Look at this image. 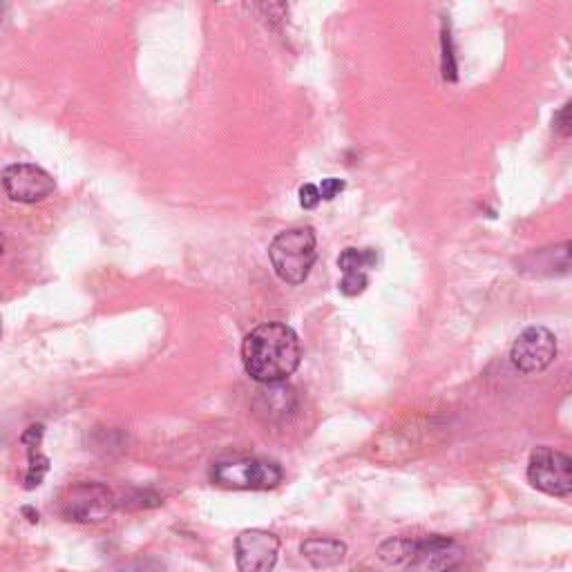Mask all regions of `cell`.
<instances>
[{
    "label": "cell",
    "instance_id": "obj_1",
    "mask_svg": "<svg viewBox=\"0 0 572 572\" xmlns=\"http://www.w3.org/2000/svg\"><path fill=\"white\" fill-rule=\"evenodd\" d=\"M300 338L289 324L264 322L255 327L242 345L246 374L262 385H280L300 367Z\"/></svg>",
    "mask_w": 572,
    "mask_h": 572
},
{
    "label": "cell",
    "instance_id": "obj_2",
    "mask_svg": "<svg viewBox=\"0 0 572 572\" xmlns=\"http://www.w3.org/2000/svg\"><path fill=\"white\" fill-rule=\"evenodd\" d=\"M316 231L311 226H298L282 231L269 246V257L278 278L286 284H302L309 278L318 260Z\"/></svg>",
    "mask_w": 572,
    "mask_h": 572
},
{
    "label": "cell",
    "instance_id": "obj_3",
    "mask_svg": "<svg viewBox=\"0 0 572 572\" xmlns=\"http://www.w3.org/2000/svg\"><path fill=\"white\" fill-rule=\"evenodd\" d=\"M282 467L264 459H231L219 461L211 479L219 488L228 490H273L282 481Z\"/></svg>",
    "mask_w": 572,
    "mask_h": 572
},
{
    "label": "cell",
    "instance_id": "obj_4",
    "mask_svg": "<svg viewBox=\"0 0 572 572\" xmlns=\"http://www.w3.org/2000/svg\"><path fill=\"white\" fill-rule=\"evenodd\" d=\"M528 481L543 494L566 499L572 492V459L555 447L541 445L530 454Z\"/></svg>",
    "mask_w": 572,
    "mask_h": 572
},
{
    "label": "cell",
    "instance_id": "obj_5",
    "mask_svg": "<svg viewBox=\"0 0 572 572\" xmlns=\"http://www.w3.org/2000/svg\"><path fill=\"white\" fill-rule=\"evenodd\" d=\"M117 508V497L114 492L103 483L94 481H81L74 483L72 488L65 492L61 512L65 519L76 523H99L106 521Z\"/></svg>",
    "mask_w": 572,
    "mask_h": 572
},
{
    "label": "cell",
    "instance_id": "obj_6",
    "mask_svg": "<svg viewBox=\"0 0 572 572\" xmlns=\"http://www.w3.org/2000/svg\"><path fill=\"white\" fill-rule=\"evenodd\" d=\"M557 358V338L546 327H528L514 340L510 360L523 374H539Z\"/></svg>",
    "mask_w": 572,
    "mask_h": 572
},
{
    "label": "cell",
    "instance_id": "obj_7",
    "mask_svg": "<svg viewBox=\"0 0 572 572\" xmlns=\"http://www.w3.org/2000/svg\"><path fill=\"white\" fill-rule=\"evenodd\" d=\"M0 184H3L7 197L18 204H38L56 190L54 177L34 164L7 166Z\"/></svg>",
    "mask_w": 572,
    "mask_h": 572
},
{
    "label": "cell",
    "instance_id": "obj_8",
    "mask_svg": "<svg viewBox=\"0 0 572 572\" xmlns=\"http://www.w3.org/2000/svg\"><path fill=\"white\" fill-rule=\"evenodd\" d=\"M280 537L269 530H244L235 539V561L240 572H271L278 564Z\"/></svg>",
    "mask_w": 572,
    "mask_h": 572
},
{
    "label": "cell",
    "instance_id": "obj_9",
    "mask_svg": "<svg viewBox=\"0 0 572 572\" xmlns=\"http://www.w3.org/2000/svg\"><path fill=\"white\" fill-rule=\"evenodd\" d=\"M463 548L450 537L418 539L414 557L409 559L405 572H450L463 561Z\"/></svg>",
    "mask_w": 572,
    "mask_h": 572
},
{
    "label": "cell",
    "instance_id": "obj_10",
    "mask_svg": "<svg viewBox=\"0 0 572 572\" xmlns=\"http://www.w3.org/2000/svg\"><path fill=\"white\" fill-rule=\"evenodd\" d=\"M378 264L376 249H345L338 257V266L342 271L340 291L347 298H354L369 286V271Z\"/></svg>",
    "mask_w": 572,
    "mask_h": 572
},
{
    "label": "cell",
    "instance_id": "obj_11",
    "mask_svg": "<svg viewBox=\"0 0 572 572\" xmlns=\"http://www.w3.org/2000/svg\"><path fill=\"white\" fill-rule=\"evenodd\" d=\"M302 557L316 570H329L345 561L347 546L340 539L331 537H311L300 546Z\"/></svg>",
    "mask_w": 572,
    "mask_h": 572
},
{
    "label": "cell",
    "instance_id": "obj_12",
    "mask_svg": "<svg viewBox=\"0 0 572 572\" xmlns=\"http://www.w3.org/2000/svg\"><path fill=\"white\" fill-rule=\"evenodd\" d=\"M416 546H418V539H412V537L387 539L383 546L378 548V557L380 561H385L387 566L405 568L409 564V559L414 557Z\"/></svg>",
    "mask_w": 572,
    "mask_h": 572
},
{
    "label": "cell",
    "instance_id": "obj_13",
    "mask_svg": "<svg viewBox=\"0 0 572 572\" xmlns=\"http://www.w3.org/2000/svg\"><path fill=\"white\" fill-rule=\"evenodd\" d=\"M27 454H30V467H27V474H25V488L34 490L43 483L45 474L50 472V459L38 450H27Z\"/></svg>",
    "mask_w": 572,
    "mask_h": 572
},
{
    "label": "cell",
    "instance_id": "obj_14",
    "mask_svg": "<svg viewBox=\"0 0 572 572\" xmlns=\"http://www.w3.org/2000/svg\"><path fill=\"white\" fill-rule=\"evenodd\" d=\"M110 572H164V568L150 559H135V561H128V564L112 568Z\"/></svg>",
    "mask_w": 572,
    "mask_h": 572
},
{
    "label": "cell",
    "instance_id": "obj_15",
    "mask_svg": "<svg viewBox=\"0 0 572 572\" xmlns=\"http://www.w3.org/2000/svg\"><path fill=\"white\" fill-rule=\"evenodd\" d=\"M347 188V184L342 179H336V177H327V179H322V184L318 186L320 190V197L324 199V202H331V199H336L342 190Z\"/></svg>",
    "mask_w": 572,
    "mask_h": 572
},
{
    "label": "cell",
    "instance_id": "obj_16",
    "mask_svg": "<svg viewBox=\"0 0 572 572\" xmlns=\"http://www.w3.org/2000/svg\"><path fill=\"white\" fill-rule=\"evenodd\" d=\"M320 202H322V197H320V190H318L316 184L300 186V206L302 208H307V211H311V208H316Z\"/></svg>",
    "mask_w": 572,
    "mask_h": 572
},
{
    "label": "cell",
    "instance_id": "obj_17",
    "mask_svg": "<svg viewBox=\"0 0 572 572\" xmlns=\"http://www.w3.org/2000/svg\"><path fill=\"white\" fill-rule=\"evenodd\" d=\"M552 123H555V130L559 132L561 137H570V132H572V128H570V101L561 106V110L555 114V121Z\"/></svg>",
    "mask_w": 572,
    "mask_h": 572
},
{
    "label": "cell",
    "instance_id": "obj_18",
    "mask_svg": "<svg viewBox=\"0 0 572 572\" xmlns=\"http://www.w3.org/2000/svg\"><path fill=\"white\" fill-rule=\"evenodd\" d=\"M41 441H43V425L27 427L21 436V443L27 447V450H38Z\"/></svg>",
    "mask_w": 572,
    "mask_h": 572
},
{
    "label": "cell",
    "instance_id": "obj_19",
    "mask_svg": "<svg viewBox=\"0 0 572 572\" xmlns=\"http://www.w3.org/2000/svg\"><path fill=\"white\" fill-rule=\"evenodd\" d=\"M23 514H27V517H30L32 523H38V512H34L32 508H23Z\"/></svg>",
    "mask_w": 572,
    "mask_h": 572
},
{
    "label": "cell",
    "instance_id": "obj_20",
    "mask_svg": "<svg viewBox=\"0 0 572 572\" xmlns=\"http://www.w3.org/2000/svg\"><path fill=\"white\" fill-rule=\"evenodd\" d=\"M3 253H5V235L0 233V257H3Z\"/></svg>",
    "mask_w": 572,
    "mask_h": 572
},
{
    "label": "cell",
    "instance_id": "obj_21",
    "mask_svg": "<svg viewBox=\"0 0 572 572\" xmlns=\"http://www.w3.org/2000/svg\"><path fill=\"white\" fill-rule=\"evenodd\" d=\"M0 21H3V9H0Z\"/></svg>",
    "mask_w": 572,
    "mask_h": 572
},
{
    "label": "cell",
    "instance_id": "obj_22",
    "mask_svg": "<svg viewBox=\"0 0 572 572\" xmlns=\"http://www.w3.org/2000/svg\"><path fill=\"white\" fill-rule=\"evenodd\" d=\"M450 572H461V570H459V568H454V570H450Z\"/></svg>",
    "mask_w": 572,
    "mask_h": 572
},
{
    "label": "cell",
    "instance_id": "obj_23",
    "mask_svg": "<svg viewBox=\"0 0 572 572\" xmlns=\"http://www.w3.org/2000/svg\"><path fill=\"white\" fill-rule=\"evenodd\" d=\"M63 572H65V570H63Z\"/></svg>",
    "mask_w": 572,
    "mask_h": 572
}]
</instances>
